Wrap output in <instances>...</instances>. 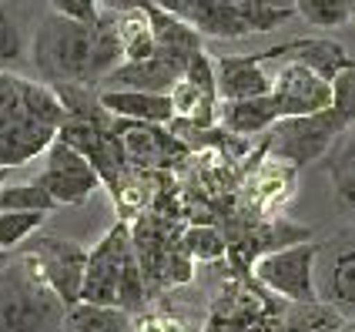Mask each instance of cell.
<instances>
[{
  "label": "cell",
  "mask_w": 355,
  "mask_h": 332,
  "mask_svg": "<svg viewBox=\"0 0 355 332\" xmlns=\"http://www.w3.org/2000/svg\"><path fill=\"white\" fill-rule=\"evenodd\" d=\"M184 81H191L195 88H201L205 94H211V98H218V74H215V58L201 47V51H195L191 58H188V64H184V74H181Z\"/></svg>",
  "instance_id": "obj_26"
},
{
  "label": "cell",
  "mask_w": 355,
  "mask_h": 332,
  "mask_svg": "<svg viewBox=\"0 0 355 332\" xmlns=\"http://www.w3.org/2000/svg\"><path fill=\"white\" fill-rule=\"evenodd\" d=\"M60 326L64 332H135L131 313L118 306H98V302H78L64 309Z\"/></svg>",
  "instance_id": "obj_16"
},
{
  "label": "cell",
  "mask_w": 355,
  "mask_h": 332,
  "mask_svg": "<svg viewBox=\"0 0 355 332\" xmlns=\"http://www.w3.org/2000/svg\"><path fill=\"white\" fill-rule=\"evenodd\" d=\"M178 249L188 255L191 262H215L225 255V235L218 232L215 225H191L184 229V235L178 238Z\"/></svg>",
  "instance_id": "obj_22"
},
{
  "label": "cell",
  "mask_w": 355,
  "mask_h": 332,
  "mask_svg": "<svg viewBox=\"0 0 355 332\" xmlns=\"http://www.w3.org/2000/svg\"><path fill=\"white\" fill-rule=\"evenodd\" d=\"M58 201L40 188L37 181L27 185H3L0 188V212H54Z\"/></svg>",
  "instance_id": "obj_23"
},
{
  "label": "cell",
  "mask_w": 355,
  "mask_h": 332,
  "mask_svg": "<svg viewBox=\"0 0 355 332\" xmlns=\"http://www.w3.org/2000/svg\"><path fill=\"white\" fill-rule=\"evenodd\" d=\"M278 121V108L272 94L261 98H241V101H218V128L225 135L252 138L265 135Z\"/></svg>",
  "instance_id": "obj_13"
},
{
  "label": "cell",
  "mask_w": 355,
  "mask_h": 332,
  "mask_svg": "<svg viewBox=\"0 0 355 332\" xmlns=\"http://www.w3.org/2000/svg\"><path fill=\"white\" fill-rule=\"evenodd\" d=\"M268 94L278 108V121L282 117H309L318 111H329L336 104V81H325L298 60H285L272 78Z\"/></svg>",
  "instance_id": "obj_8"
},
{
  "label": "cell",
  "mask_w": 355,
  "mask_h": 332,
  "mask_svg": "<svg viewBox=\"0 0 355 332\" xmlns=\"http://www.w3.org/2000/svg\"><path fill=\"white\" fill-rule=\"evenodd\" d=\"M338 332H355V315H342V326Z\"/></svg>",
  "instance_id": "obj_31"
},
{
  "label": "cell",
  "mask_w": 355,
  "mask_h": 332,
  "mask_svg": "<svg viewBox=\"0 0 355 332\" xmlns=\"http://www.w3.org/2000/svg\"><path fill=\"white\" fill-rule=\"evenodd\" d=\"M349 24H355V0H349Z\"/></svg>",
  "instance_id": "obj_32"
},
{
  "label": "cell",
  "mask_w": 355,
  "mask_h": 332,
  "mask_svg": "<svg viewBox=\"0 0 355 332\" xmlns=\"http://www.w3.org/2000/svg\"><path fill=\"white\" fill-rule=\"evenodd\" d=\"M124 60V47H121V31H118V14L101 10L98 20L91 24V60H87V88H94L107 78L114 67Z\"/></svg>",
  "instance_id": "obj_15"
},
{
  "label": "cell",
  "mask_w": 355,
  "mask_h": 332,
  "mask_svg": "<svg viewBox=\"0 0 355 332\" xmlns=\"http://www.w3.org/2000/svg\"><path fill=\"white\" fill-rule=\"evenodd\" d=\"M47 222V212H0V249L14 252L20 249L31 235L40 232Z\"/></svg>",
  "instance_id": "obj_24"
},
{
  "label": "cell",
  "mask_w": 355,
  "mask_h": 332,
  "mask_svg": "<svg viewBox=\"0 0 355 332\" xmlns=\"http://www.w3.org/2000/svg\"><path fill=\"white\" fill-rule=\"evenodd\" d=\"M168 94H171V108H175L178 121H184L191 128H215L218 124V98L205 94L191 81L181 78Z\"/></svg>",
  "instance_id": "obj_17"
},
{
  "label": "cell",
  "mask_w": 355,
  "mask_h": 332,
  "mask_svg": "<svg viewBox=\"0 0 355 332\" xmlns=\"http://www.w3.org/2000/svg\"><path fill=\"white\" fill-rule=\"evenodd\" d=\"M315 258L318 245L312 238H305V242H292V245H282L272 252H261L252 272L265 292L278 295L288 306H305V302H318Z\"/></svg>",
  "instance_id": "obj_5"
},
{
  "label": "cell",
  "mask_w": 355,
  "mask_h": 332,
  "mask_svg": "<svg viewBox=\"0 0 355 332\" xmlns=\"http://www.w3.org/2000/svg\"><path fill=\"white\" fill-rule=\"evenodd\" d=\"M64 108L58 94L17 78L0 81V168H17L51 148Z\"/></svg>",
  "instance_id": "obj_1"
},
{
  "label": "cell",
  "mask_w": 355,
  "mask_h": 332,
  "mask_svg": "<svg viewBox=\"0 0 355 332\" xmlns=\"http://www.w3.org/2000/svg\"><path fill=\"white\" fill-rule=\"evenodd\" d=\"M184 74V67L178 60L164 54H151L141 60H121L118 67L101 81V88H128V91H161L168 94Z\"/></svg>",
  "instance_id": "obj_10"
},
{
  "label": "cell",
  "mask_w": 355,
  "mask_h": 332,
  "mask_svg": "<svg viewBox=\"0 0 355 332\" xmlns=\"http://www.w3.org/2000/svg\"><path fill=\"white\" fill-rule=\"evenodd\" d=\"M37 185L58 205H84L104 181H101L98 168L80 155L78 148L54 138L51 148H47V168L37 175Z\"/></svg>",
  "instance_id": "obj_7"
},
{
  "label": "cell",
  "mask_w": 355,
  "mask_h": 332,
  "mask_svg": "<svg viewBox=\"0 0 355 332\" xmlns=\"http://www.w3.org/2000/svg\"><path fill=\"white\" fill-rule=\"evenodd\" d=\"M295 17L322 31H336L349 24V0H295Z\"/></svg>",
  "instance_id": "obj_25"
},
{
  "label": "cell",
  "mask_w": 355,
  "mask_h": 332,
  "mask_svg": "<svg viewBox=\"0 0 355 332\" xmlns=\"http://www.w3.org/2000/svg\"><path fill=\"white\" fill-rule=\"evenodd\" d=\"M131 229L121 218L111 232L101 238L94 249H87L84 262V282H80V302H98V306H114L118 295V279L124 269V258L131 255Z\"/></svg>",
  "instance_id": "obj_9"
},
{
  "label": "cell",
  "mask_w": 355,
  "mask_h": 332,
  "mask_svg": "<svg viewBox=\"0 0 355 332\" xmlns=\"http://www.w3.org/2000/svg\"><path fill=\"white\" fill-rule=\"evenodd\" d=\"M215 74H218V101H241V98H261L272 91V74L265 71V60L258 54L248 58H228L215 60Z\"/></svg>",
  "instance_id": "obj_12"
},
{
  "label": "cell",
  "mask_w": 355,
  "mask_h": 332,
  "mask_svg": "<svg viewBox=\"0 0 355 332\" xmlns=\"http://www.w3.org/2000/svg\"><path fill=\"white\" fill-rule=\"evenodd\" d=\"M118 31H121V47H124V60H141L151 58L158 47H155V31H151V20L148 10H128L118 14Z\"/></svg>",
  "instance_id": "obj_19"
},
{
  "label": "cell",
  "mask_w": 355,
  "mask_h": 332,
  "mask_svg": "<svg viewBox=\"0 0 355 332\" xmlns=\"http://www.w3.org/2000/svg\"><path fill=\"white\" fill-rule=\"evenodd\" d=\"M47 3H51V14L80 20V24H94V20H98V14H101L98 0H47Z\"/></svg>",
  "instance_id": "obj_27"
},
{
  "label": "cell",
  "mask_w": 355,
  "mask_h": 332,
  "mask_svg": "<svg viewBox=\"0 0 355 332\" xmlns=\"http://www.w3.org/2000/svg\"><path fill=\"white\" fill-rule=\"evenodd\" d=\"M40 282L60 299L64 309L80 302V282H84V262L87 249L74 238H40L20 258Z\"/></svg>",
  "instance_id": "obj_6"
},
{
  "label": "cell",
  "mask_w": 355,
  "mask_h": 332,
  "mask_svg": "<svg viewBox=\"0 0 355 332\" xmlns=\"http://www.w3.org/2000/svg\"><path fill=\"white\" fill-rule=\"evenodd\" d=\"M135 332H181L175 319H168V315H141L138 322H135Z\"/></svg>",
  "instance_id": "obj_28"
},
{
  "label": "cell",
  "mask_w": 355,
  "mask_h": 332,
  "mask_svg": "<svg viewBox=\"0 0 355 332\" xmlns=\"http://www.w3.org/2000/svg\"><path fill=\"white\" fill-rule=\"evenodd\" d=\"M3 265H7V252L0 249V269H3Z\"/></svg>",
  "instance_id": "obj_33"
},
{
  "label": "cell",
  "mask_w": 355,
  "mask_h": 332,
  "mask_svg": "<svg viewBox=\"0 0 355 332\" xmlns=\"http://www.w3.org/2000/svg\"><path fill=\"white\" fill-rule=\"evenodd\" d=\"M98 104L111 117L121 121H138V124H171L175 108L171 94L161 91H128V88H101Z\"/></svg>",
  "instance_id": "obj_11"
},
{
  "label": "cell",
  "mask_w": 355,
  "mask_h": 332,
  "mask_svg": "<svg viewBox=\"0 0 355 332\" xmlns=\"http://www.w3.org/2000/svg\"><path fill=\"white\" fill-rule=\"evenodd\" d=\"M3 172H7V168H0V188H3Z\"/></svg>",
  "instance_id": "obj_34"
},
{
  "label": "cell",
  "mask_w": 355,
  "mask_h": 332,
  "mask_svg": "<svg viewBox=\"0 0 355 332\" xmlns=\"http://www.w3.org/2000/svg\"><path fill=\"white\" fill-rule=\"evenodd\" d=\"M31 58L47 84H84L87 88V60H91V24L51 14L40 20L31 40Z\"/></svg>",
  "instance_id": "obj_3"
},
{
  "label": "cell",
  "mask_w": 355,
  "mask_h": 332,
  "mask_svg": "<svg viewBox=\"0 0 355 332\" xmlns=\"http://www.w3.org/2000/svg\"><path fill=\"white\" fill-rule=\"evenodd\" d=\"M325 299L342 315H355V249L336 255L329 285H325Z\"/></svg>",
  "instance_id": "obj_20"
},
{
  "label": "cell",
  "mask_w": 355,
  "mask_h": 332,
  "mask_svg": "<svg viewBox=\"0 0 355 332\" xmlns=\"http://www.w3.org/2000/svg\"><path fill=\"white\" fill-rule=\"evenodd\" d=\"M24 60H27V34L20 14L7 0H0V71L20 67Z\"/></svg>",
  "instance_id": "obj_21"
},
{
  "label": "cell",
  "mask_w": 355,
  "mask_h": 332,
  "mask_svg": "<svg viewBox=\"0 0 355 332\" xmlns=\"http://www.w3.org/2000/svg\"><path fill=\"white\" fill-rule=\"evenodd\" d=\"M144 10H148L151 31H155V47H158V54L178 60V64L184 67L188 58H191L195 51H201V40L205 38L198 34L191 24H184L181 17L168 14V10H161V7H155V3H148Z\"/></svg>",
  "instance_id": "obj_14"
},
{
  "label": "cell",
  "mask_w": 355,
  "mask_h": 332,
  "mask_svg": "<svg viewBox=\"0 0 355 332\" xmlns=\"http://www.w3.org/2000/svg\"><path fill=\"white\" fill-rule=\"evenodd\" d=\"M342 313L329 302H305V306H285L278 332H338Z\"/></svg>",
  "instance_id": "obj_18"
},
{
  "label": "cell",
  "mask_w": 355,
  "mask_h": 332,
  "mask_svg": "<svg viewBox=\"0 0 355 332\" xmlns=\"http://www.w3.org/2000/svg\"><path fill=\"white\" fill-rule=\"evenodd\" d=\"M355 124V71H345L336 78V104L329 111H318L309 117H282L268 135V151L278 161H288L292 168L312 165L329 155L336 138Z\"/></svg>",
  "instance_id": "obj_2"
},
{
  "label": "cell",
  "mask_w": 355,
  "mask_h": 332,
  "mask_svg": "<svg viewBox=\"0 0 355 332\" xmlns=\"http://www.w3.org/2000/svg\"><path fill=\"white\" fill-rule=\"evenodd\" d=\"M101 10H111V14H128V10H138V7H148L151 0H98Z\"/></svg>",
  "instance_id": "obj_29"
},
{
  "label": "cell",
  "mask_w": 355,
  "mask_h": 332,
  "mask_svg": "<svg viewBox=\"0 0 355 332\" xmlns=\"http://www.w3.org/2000/svg\"><path fill=\"white\" fill-rule=\"evenodd\" d=\"M60 319V299L24 262L0 269V332H47Z\"/></svg>",
  "instance_id": "obj_4"
},
{
  "label": "cell",
  "mask_w": 355,
  "mask_h": 332,
  "mask_svg": "<svg viewBox=\"0 0 355 332\" xmlns=\"http://www.w3.org/2000/svg\"><path fill=\"white\" fill-rule=\"evenodd\" d=\"M238 7H295V0H235Z\"/></svg>",
  "instance_id": "obj_30"
}]
</instances>
